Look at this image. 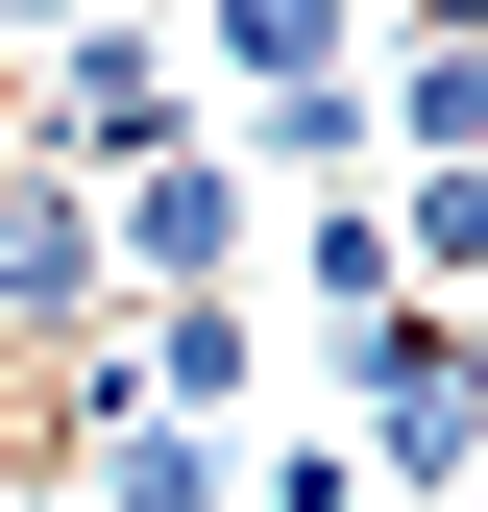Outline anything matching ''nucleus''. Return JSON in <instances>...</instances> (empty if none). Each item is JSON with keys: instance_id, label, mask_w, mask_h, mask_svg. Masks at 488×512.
<instances>
[{"instance_id": "obj_8", "label": "nucleus", "mask_w": 488, "mask_h": 512, "mask_svg": "<svg viewBox=\"0 0 488 512\" xmlns=\"http://www.w3.org/2000/svg\"><path fill=\"white\" fill-rule=\"evenodd\" d=\"M244 512H391V488H366L342 439H269V464H244Z\"/></svg>"}, {"instance_id": "obj_2", "label": "nucleus", "mask_w": 488, "mask_h": 512, "mask_svg": "<svg viewBox=\"0 0 488 512\" xmlns=\"http://www.w3.org/2000/svg\"><path fill=\"white\" fill-rule=\"evenodd\" d=\"M318 366H342V464H366V488L440 512V488L488 464V342H464V317H415V293H391V317H342Z\"/></svg>"}, {"instance_id": "obj_1", "label": "nucleus", "mask_w": 488, "mask_h": 512, "mask_svg": "<svg viewBox=\"0 0 488 512\" xmlns=\"http://www.w3.org/2000/svg\"><path fill=\"white\" fill-rule=\"evenodd\" d=\"M0 122H25L49 171H74V196H122L147 147H196V49H171L147 0H98V25H49L25 74H0Z\"/></svg>"}, {"instance_id": "obj_4", "label": "nucleus", "mask_w": 488, "mask_h": 512, "mask_svg": "<svg viewBox=\"0 0 488 512\" xmlns=\"http://www.w3.org/2000/svg\"><path fill=\"white\" fill-rule=\"evenodd\" d=\"M244 244H269V196H244V147H220V122H196V147H147V171L98 196L122 317H147V293H244Z\"/></svg>"}, {"instance_id": "obj_9", "label": "nucleus", "mask_w": 488, "mask_h": 512, "mask_svg": "<svg viewBox=\"0 0 488 512\" xmlns=\"http://www.w3.org/2000/svg\"><path fill=\"white\" fill-rule=\"evenodd\" d=\"M49 25H98V0H0V74H25V49H49Z\"/></svg>"}, {"instance_id": "obj_5", "label": "nucleus", "mask_w": 488, "mask_h": 512, "mask_svg": "<svg viewBox=\"0 0 488 512\" xmlns=\"http://www.w3.org/2000/svg\"><path fill=\"white\" fill-rule=\"evenodd\" d=\"M171 49H196V122H244V98L366 74V0H171Z\"/></svg>"}, {"instance_id": "obj_7", "label": "nucleus", "mask_w": 488, "mask_h": 512, "mask_svg": "<svg viewBox=\"0 0 488 512\" xmlns=\"http://www.w3.org/2000/svg\"><path fill=\"white\" fill-rule=\"evenodd\" d=\"M269 269H293V317H391V171H366V196H269Z\"/></svg>"}, {"instance_id": "obj_10", "label": "nucleus", "mask_w": 488, "mask_h": 512, "mask_svg": "<svg viewBox=\"0 0 488 512\" xmlns=\"http://www.w3.org/2000/svg\"><path fill=\"white\" fill-rule=\"evenodd\" d=\"M0 512H25V439H0Z\"/></svg>"}, {"instance_id": "obj_6", "label": "nucleus", "mask_w": 488, "mask_h": 512, "mask_svg": "<svg viewBox=\"0 0 488 512\" xmlns=\"http://www.w3.org/2000/svg\"><path fill=\"white\" fill-rule=\"evenodd\" d=\"M122 391L244 439V391H269V293H147V317H122Z\"/></svg>"}, {"instance_id": "obj_11", "label": "nucleus", "mask_w": 488, "mask_h": 512, "mask_svg": "<svg viewBox=\"0 0 488 512\" xmlns=\"http://www.w3.org/2000/svg\"><path fill=\"white\" fill-rule=\"evenodd\" d=\"M25 512H74V488H25Z\"/></svg>"}, {"instance_id": "obj_3", "label": "nucleus", "mask_w": 488, "mask_h": 512, "mask_svg": "<svg viewBox=\"0 0 488 512\" xmlns=\"http://www.w3.org/2000/svg\"><path fill=\"white\" fill-rule=\"evenodd\" d=\"M74 342H122V269H98V196L0 122V366H74Z\"/></svg>"}, {"instance_id": "obj_12", "label": "nucleus", "mask_w": 488, "mask_h": 512, "mask_svg": "<svg viewBox=\"0 0 488 512\" xmlns=\"http://www.w3.org/2000/svg\"><path fill=\"white\" fill-rule=\"evenodd\" d=\"M440 512H464V488H440Z\"/></svg>"}]
</instances>
